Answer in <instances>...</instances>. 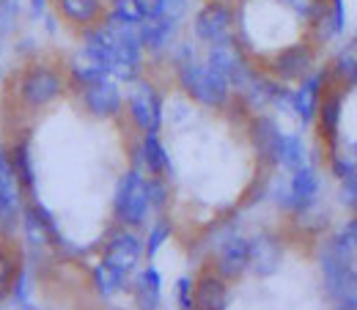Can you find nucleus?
<instances>
[{
    "instance_id": "39448f33",
    "label": "nucleus",
    "mask_w": 357,
    "mask_h": 310,
    "mask_svg": "<svg viewBox=\"0 0 357 310\" xmlns=\"http://www.w3.org/2000/svg\"><path fill=\"white\" fill-rule=\"evenodd\" d=\"M234 20H236V11L231 3L225 0H206L198 11H195V20H192V33L198 42L204 45H215V42H223L228 36H234Z\"/></svg>"
},
{
    "instance_id": "58836bf2",
    "label": "nucleus",
    "mask_w": 357,
    "mask_h": 310,
    "mask_svg": "<svg viewBox=\"0 0 357 310\" xmlns=\"http://www.w3.org/2000/svg\"><path fill=\"white\" fill-rule=\"evenodd\" d=\"M181 3H187V0H181Z\"/></svg>"
},
{
    "instance_id": "f03ea898",
    "label": "nucleus",
    "mask_w": 357,
    "mask_h": 310,
    "mask_svg": "<svg viewBox=\"0 0 357 310\" xmlns=\"http://www.w3.org/2000/svg\"><path fill=\"white\" fill-rule=\"evenodd\" d=\"M66 75L58 66L47 63H28L17 80V96L28 110H45L66 93Z\"/></svg>"
},
{
    "instance_id": "6ab92c4d",
    "label": "nucleus",
    "mask_w": 357,
    "mask_h": 310,
    "mask_svg": "<svg viewBox=\"0 0 357 310\" xmlns=\"http://www.w3.org/2000/svg\"><path fill=\"white\" fill-rule=\"evenodd\" d=\"M20 189H22V184H20V178H17L11 162H8V148L0 140V212L3 215H8V217L17 215Z\"/></svg>"
},
{
    "instance_id": "473e14b6",
    "label": "nucleus",
    "mask_w": 357,
    "mask_h": 310,
    "mask_svg": "<svg viewBox=\"0 0 357 310\" xmlns=\"http://www.w3.org/2000/svg\"><path fill=\"white\" fill-rule=\"evenodd\" d=\"M192 294H195V283L190 277H181L176 286V300H178V308L181 310H190L192 308Z\"/></svg>"
},
{
    "instance_id": "bb28decb",
    "label": "nucleus",
    "mask_w": 357,
    "mask_h": 310,
    "mask_svg": "<svg viewBox=\"0 0 357 310\" xmlns=\"http://www.w3.org/2000/svg\"><path fill=\"white\" fill-rule=\"evenodd\" d=\"M22 0H0V49L6 45L8 36H14L20 20H22Z\"/></svg>"
},
{
    "instance_id": "0eeeda50",
    "label": "nucleus",
    "mask_w": 357,
    "mask_h": 310,
    "mask_svg": "<svg viewBox=\"0 0 357 310\" xmlns=\"http://www.w3.org/2000/svg\"><path fill=\"white\" fill-rule=\"evenodd\" d=\"M127 110L140 132H157L162 127V96L149 80H135L127 96Z\"/></svg>"
},
{
    "instance_id": "c9c22d12",
    "label": "nucleus",
    "mask_w": 357,
    "mask_h": 310,
    "mask_svg": "<svg viewBox=\"0 0 357 310\" xmlns=\"http://www.w3.org/2000/svg\"><path fill=\"white\" fill-rule=\"evenodd\" d=\"M11 294H14L20 302H28V274H25V272H20V274L14 277V283H11Z\"/></svg>"
},
{
    "instance_id": "c756f323",
    "label": "nucleus",
    "mask_w": 357,
    "mask_h": 310,
    "mask_svg": "<svg viewBox=\"0 0 357 310\" xmlns=\"http://www.w3.org/2000/svg\"><path fill=\"white\" fill-rule=\"evenodd\" d=\"M171 236V225L168 222H157L154 228H151V233H149V242H146V256L149 258H154L157 256V250L165 245V239Z\"/></svg>"
},
{
    "instance_id": "9b49d317",
    "label": "nucleus",
    "mask_w": 357,
    "mask_h": 310,
    "mask_svg": "<svg viewBox=\"0 0 357 310\" xmlns=\"http://www.w3.org/2000/svg\"><path fill=\"white\" fill-rule=\"evenodd\" d=\"M283 264V245L269 236V233H261V236H253L248 242V269L259 277H269L275 274Z\"/></svg>"
},
{
    "instance_id": "20e7f679",
    "label": "nucleus",
    "mask_w": 357,
    "mask_h": 310,
    "mask_svg": "<svg viewBox=\"0 0 357 310\" xmlns=\"http://www.w3.org/2000/svg\"><path fill=\"white\" fill-rule=\"evenodd\" d=\"M116 217L124 225H140L146 220L151 203H149V181L140 171H127L119 187H116V201H113Z\"/></svg>"
},
{
    "instance_id": "7ed1b4c3",
    "label": "nucleus",
    "mask_w": 357,
    "mask_h": 310,
    "mask_svg": "<svg viewBox=\"0 0 357 310\" xmlns=\"http://www.w3.org/2000/svg\"><path fill=\"white\" fill-rule=\"evenodd\" d=\"M206 63H209L215 72H220V75H223L231 88L245 91L248 88V83L256 77V69L248 63L245 49H242V45H239L234 36H228V39H223V42L209 45Z\"/></svg>"
},
{
    "instance_id": "c85d7f7f",
    "label": "nucleus",
    "mask_w": 357,
    "mask_h": 310,
    "mask_svg": "<svg viewBox=\"0 0 357 310\" xmlns=\"http://www.w3.org/2000/svg\"><path fill=\"white\" fill-rule=\"evenodd\" d=\"M280 6H286L294 17H300V20H305V22H316L321 14H324V8H327V0H278Z\"/></svg>"
},
{
    "instance_id": "b1692460",
    "label": "nucleus",
    "mask_w": 357,
    "mask_h": 310,
    "mask_svg": "<svg viewBox=\"0 0 357 310\" xmlns=\"http://www.w3.org/2000/svg\"><path fill=\"white\" fill-rule=\"evenodd\" d=\"M308 160V151H305V143L300 134H286L280 140V151H278V165H283L286 171H297L303 168Z\"/></svg>"
},
{
    "instance_id": "ea45409f",
    "label": "nucleus",
    "mask_w": 357,
    "mask_h": 310,
    "mask_svg": "<svg viewBox=\"0 0 357 310\" xmlns=\"http://www.w3.org/2000/svg\"><path fill=\"white\" fill-rule=\"evenodd\" d=\"M355 45H357V42H355Z\"/></svg>"
},
{
    "instance_id": "1a4fd4ad",
    "label": "nucleus",
    "mask_w": 357,
    "mask_h": 310,
    "mask_svg": "<svg viewBox=\"0 0 357 310\" xmlns=\"http://www.w3.org/2000/svg\"><path fill=\"white\" fill-rule=\"evenodd\" d=\"M178 20H181V14L176 11H160V14L143 17L137 22V39H140L143 52H162L165 47L174 45Z\"/></svg>"
},
{
    "instance_id": "cd10ccee",
    "label": "nucleus",
    "mask_w": 357,
    "mask_h": 310,
    "mask_svg": "<svg viewBox=\"0 0 357 310\" xmlns=\"http://www.w3.org/2000/svg\"><path fill=\"white\" fill-rule=\"evenodd\" d=\"M324 286H327V294L333 300H347V297L357 294V272L355 269H344L338 274H327Z\"/></svg>"
},
{
    "instance_id": "a211bd4d",
    "label": "nucleus",
    "mask_w": 357,
    "mask_h": 310,
    "mask_svg": "<svg viewBox=\"0 0 357 310\" xmlns=\"http://www.w3.org/2000/svg\"><path fill=\"white\" fill-rule=\"evenodd\" d=\"M105 77H110L107 72H105V66L96 61V58H91L86 49H80L77 55H72V61H69V66H66V80L72 83V86H77V88H89L93 83H99V80H105Z\"/></svg>"
},
{
    "instance_id": "e433bc0d",
    "label": "nucleus",
    "mask_w": 357,
    "mask_h": 310,
    "mask_svg": "<svg viewBox=\"0 0 357 310\" xmlns=\"http://www.w3.org/2000/svg\"><path fill=\"white\" fill-rule=\"evenodd\" d=\"M335 310H357V294L347 297V300H338V308Z\"/></svg>"
},
{
    "instance_id": "5701e85b",
    "label": "nucleus",
    "mask_w": 357,
    "mask_h": 310,
    "mask_svg": "<svg viewBox=\"0 0 357 310\" xmlns=\"http://www.w3.org/2000/svg\"><path fill=\"white\" fill-rule=\"evenodd\" d=\"M327 72H330V77L338 80L344 88H355L357 86V45L341 49Z\"/></svg>"
},
{
    "instance_id": "f257e3e1",
    "label": "nucleus",
    "mask_w": 357,
    "mask_h": 310,
    "mask_svg": "<svg viewBox=\"0 0 357 310\" xmlns=\"http://www.w3.org/2000/svg\"><path fill=\"white\" fill-rule=\"evenodd\" d=\"M176 77L181 91L204 107H225L231 99L228 80L220 72H215L206 61H198L195 55L176 61Z\"/></svg>"
},
{
    "instance_id": "2eb2a0df",
    "label": "nucleus",
    "mask_w": 357,
    "mask_h": 310,
    "mask_svg": "<svg viewBox=\"0 0 357 310\" xmlns=\"http://www.w3.org/2000/svg\"><path fill=\"white\" fill-rule=\"evenodd\" d=\"M289 189H291V212H308L316 203V195H319V176H316V171L308 168V165L291 171Z\"/></svg>"
},
{
    "instance_id": "ddd939ff",
    "label": "nucleus",
    "mask_w": 357,
    "mask_h": 310,
    "mask_svg": "<svg viewBox=\"0 0 357 310\" xmlns=\"http://www.w3.org/2000/svg\"><path fill=\"white\" fill-rule=\"evenodd\" d=\"M140 256H143V245H140V239L130 233V231H121V233H116L110 242H107V247H105V256H102V264L113 266V269H119V272H124V274H130L137 261H140Z\"/></svg>"
},
{
    "instance_id": "4be33fe9",
    "label": "nucleus",
    "mask_w": 357,
    "mask_h": 310,
    "mask_svg": "<svg viewBox=\"0 0 357 310\" xmlns=\"http://www.w3.org/2000/svg\"><path fill=\"white\" fill-rule=\"evenodd\" d=\"M160 297H162V283H160V272L154 266L143 269L137 283H135V302L140 310H157L160 308Z\"/></svg>"
},
{
    "instance_id": "f704fd0d",
    "label": "nucleus",
    "mask_w": 357,
    "mask_h": 310,
    "mask_svg": "<svg viewBox=\"0 0 357 310\" xmlns=\"http://www.w3.org/2000/svg\"><path fill=\"white\" fill-rule=\"evenodd\" d=\"M335 239H338V242H341L344 247H349V250L355 253V250H357V220H349V222H347V225L341 228V233H338Z\"/></svg>"
},
{
    "instance_id": "7c9ffc66",
    "label": "nucleus",
    "mask_w": 357,
    "mask_h": 310,
    "mask_svg": "<svg viewBox=\"0 0 357 310\" xmlns=\"http://www.w3.org/2000/svg\"><path fill=\"white\" fill-rule=\"evenodd\" d=\"M333 171L338 178H347L349 173L357 171V154H349V151H335L333 154Z\"/></svg>"
},
{
    "instance_id": "dca6fc26",
    "label": "nucleus",
    "mask_w": 357,
    "mask_h": 310,
    "mask_svg": "<svg viewBox=\"0 0 357 310\" xmlns=\"http://www.w3.org/2000/svg\"><path fill=\"white\" fill-rule=\"evenodd\" d=\"M250 140L256 146V151L267 160V162H275L278 165V151H280V140H283V132L278 130V124L267 118V116H256L250 121Z\"/></svg>"
},
{
    "instance_id": "aec40b11",
    "label": "nucleus",
    "mask_w": 357,
    "mask_h": 310,
    "mask_svg": "<svg viewBox=\"0 0 357 310\" xmlns=\"http://www.w3.org/2000/svg\"><path fill=\"white\" fill-rule=\"evenodd\" d=\"M225 300H228V291H225L223 277H218V274H204V277L195 283L192 308L190 310H225Z\"/></svg>"
},
{
    "instance_id": "f8f14e48",
    "label": "nucleus",
    "mask_w": 357,
    "mask_h": 310,
    "mask_svg": "<svg viewBox=\"0 0 357 310\" xmlns=\"http://www.w3.org/2000/svg\"><path fill=\"white\" fill-rule=\"evenodd\" d=\"M52 8L58 11V17L80 31H89L93 25H99L107 14L105 0H52Z\"/></svg>"
},
{
    "instance_id": "2f4dec72",
    "label": "nucleus",
    "mask_w": 357,
    "mask_h": 310,
    "mask_svg": "<svg viewBox=\"0 0 357 310\" xmlns=\"http://www.w3.org/2000/svg\"><path fill=\"white\" fill-rule=\"evenodd\" d=\"M165 201H168V187H165L162 176L149 178V203H151V209H162Z\"/></svg>"
},
{
    "instance_id": "9d476101",
    "label": "nucleus",
    "mask_w": 357,
    "mask_h": 310,
    "mask_svg": "<svg viewBox=\"0 0 357 310\" xmlns=\"http://www.w3.org/2000/svg\"><path fill=\"white\" fill-rule=\"evenodd\" d=\"M327 80H330V72L319 69V72H311L308 77H303L297 91H291V113L300 121L311 124L316 118V107H319V99H321V91H324Z\"/></svg>"
},
{
    "instance_id": "6e6552de",
    "label": "nucleus",
    "mask_w": 357,
    "mask_h": 310,
    "mask_svg": "<svg viewBox=\"0 0 357 310\" xmlns=\"http://www.w3.org/2000/svg\"><path fill=\"white\" fill-rule=\"evenodd\" d=\"M80 102L86 107V113L99 118V121H107V118H116L121 110H124V96L119 88V80L113 77H105L99 83H93L89 88L80 91Z\"/></svg>"
},
{
    "instance_id": "f3484780",
    "label": "nucleus",
    "mask_w": 357,
    "mask_h": 310,
    "mask_svg": "<svg viewBox=\"0 0 357 310\" xmlns=\"http://www.w3.org/2000/svg\"><path fill=\"white\" fill-rule=\"evenodd\" d=\"M218 269H220L223 280H234L248 272V239L245 236L225 239L220 253H218Z\"/></svg>"
},
{
    "instance_id": "393cba45",
    "label": "nucleus",
    "mask_w": 357,
    "mask_h": 310,
    "mask_svg": "<svg viewBox=\"0 0 357 310\" xmlns=\"http://www.w3.org/2000/svg\"><path fill=\"white\" fill-rule=\"evenodd\" d=\"M8 162H11V168H14V173H17L22 187H33V181H36V176H33V157H31V146L25 140L8 148Z\"/></svg>"
},
{
    "instance_id": "72a5a7b5",
    "label": "nucleus",
    "mask_w": 357,
    "mask_h": 310,
    "mask_svg": "<svg viewBox=\"0 0 357 310\" xmlns=\"http://www.w3.org/2000/svg\"><path fill=\"white\" fill-rule=\"evenodd\" d=\"M341 181H344V184H341V198H344V203L357 212V171L349 173L347 178H341Z\"/></svg>"
},
{
    "instance_id": "423d86ee",
    "label": "nucleus",
    "mask_w": 357,
    "mask_h": 310,
    "mask_svg": "<svg viewBox=\"0 0 357 310\" xmlns=\"http://www.w3.org/2000/svg\"><path fill=\"white\" fill-rule=\"evenodd\" d=\"M316 49L311 42H294V45L280 47L267 63V72L278 83H300L313 72Z\"/></svg>"
},
{
    "instance_id": "412c9836",
    "label": "nucleus",
    "mask_w": 357,
    "mask_h": 310,
    "mask_svg": "<svg viewBox=\"0 0 357 310\" xmlns=\"http://www.w3.org/2000/svg\"><path fill=\"white\" fill-rule=\"evenodd\" d=\"M140 160L143 165L149 168L151 176H165L171 171V160H168V151L165 146L160 143L157 132H146L140 140Z\"/></svg>"
},
{
    "instance_id": "4468645a",
    "label": "nucleus",
    "mask_w": 357,
    "mask_h": 310,
    "mask_svg": "<svg viewBox=\"0 0 357 310\" xmlns=\"http://www.w3.org/2000/svg\"><path fill=\"white\" fill-rule=\"evenodd\" d=\"M341 113H344V91L327 88L324 86L321 99H319V107H316V121H319V130H321L324 137H330V140L338 137Z\"/></svg>"
},
{
    "instance_id": "4c0bfd02",
    "label": "nucleus",
    "mask_w": 357,
    "mask_h": 310,
    "mask_svg": "<svg viewBox=\"0 0 357 310\" xmlns=\"http://www.w3.org/2000/svg\"><path fill=\"white\" fill-rule=\"evenodd\" d=\"M225 3H234V0H225Z\"/></svg>"
},
{
    "instance_id": "a878e982",
    "label": "nucleus",
    "mask_w": 357,
    "mask_h": 310,
    "mask_svg": "<svg viewBox=\"0 0 357 310\" xmlns=\"http://www.w3.org/2000/svg\"><path fill=\"white\" fill-rule=\"evenodd\" d=\"M93 286H96V291L102 297H113V294H119L127 286V274L119 272V269H113V266L99 264L93 269Z\"/></svg>"
}]
</instances>
